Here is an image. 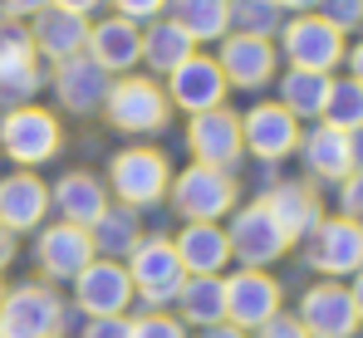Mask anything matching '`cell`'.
<instances>
[{
  "mask_svg": "<svg viewBox=\"0 0 363 338\" xmlns=\"http://www.w3.org/2000/svg\"><path fill=\"white\" fill-rule=\"evenodd\" d=\"M104 113L118 133H157V128H167L172 103H167V89L157 79H128L123 74L104 98Z\"/></svg>",
  "mask_w": 363,
  "mask_h": 338,
  "instance_id": "cell-2",
  "label": "cell"
},
{
  "mask_svg": "<svg viewBox=\"0 0 363 338\" xmlns=\"http://www.w3.org/2000/svg\"><path fill=\"white\" fill-rule=\"evenodd\" d=\"M255 334H260V338H309L300 319H285V314H275V319H270V324H260Z\"/></svg>",
  "mask_w": 363,
  "mask_h": 338,
  "instance_id": "cell-40",
  "label": "cell"
},
{
  "mask_svg": "<svg viewBox=\"0 0 363 338\" xmlns=\"http://www.w3.org/2000/svg\"><path fill=\"white\" fill-rule=\"evenodd\" d=\"M339 216H349V221L363 225V171H349V176L339 181Z\"/></svg>",
  "mask_w": 363,
  "mask_h": 338,
  "instance_id": "cell-37",
  "label": "cell"
},
{
  "mask_svg": "<svg viewBox=\"0 0 363 338\" xmlns=\"http://www.w3.org/2000/svg\"><path fill=\"white\" fill-rule=\"evenodd\" d=\"M241 142L260 162H285L300 147V118L290 108H280V103H255L241 118Z\"/></svg>",
  "mask_w": 363,
  "mask_h": 338,
  "instance_id": "cell-12",
  "label": "cell"
},
{
  "mask_svg": "<svg viewBox=\"0 0 363 338\" xmlns=\"http://www.w3.org/2000/svg\"><path fill=\"white\" fill-rule=\"evenodd\" d=\"M167 20L186 30L191 45H211L231 35V0H167Z\"/></svg>",
  "mask_w": 363,
  "mask_h": 338,
  "instance_id": "cell-25",
  "label": "cell"
},
{
  "mask_svg": "<svg viewBox=\"0 0 363 338\" xmlns=\"http://www.w3.org/2000/svg\"><path fill=\"white\" fill-rule=\"evenodd\" d=\"M265 206H270V216L280 221V230L295 240V235H309L314 225L324 221L319 216V196L304 186V181H280L270 196H265Z\"/></svg>",
  "mask_w": 363,
  "mask_h": 338,
  "instance_id": "cell-26",
  "label": "cell"
},
{
  "mask_svg": "<svg viewBox=\"0 0 363 338\" xmlns=\"http://www.w3.org/2000/svg\"><path fill=\"white\" fill-rule=\"evenodd\" d=\"M300 152H304L309 176H319V181H344V176L354 171V162H349V133H339V128H329V123H319V128L304 133Z\"/></svg>",
  "mask_w": 363,
  "mask_h": 338,
  "instance_id": "cell-24",
  "label": "cell"
},
{
  "mask_svg": "<svg viewBox=\"0 0 363 338\" xmlns=\"http://www.w3.org/2000/svg\"><path fill=\"white\" fill-rule=\"evenodd\" d=\"M309 265L329 280H344V275H359L363 270V225L349 216H334V221H319L309 230Z\"/></svg>",
  "mask_w": 363,
  "mask_h": 338,
  "instance_id": "cell-9",
  "label": "cell"
},
{
  "mask_svg": "<svg viewBox=\"0 0 363 338\" xmlns=\"http://www.w3.org/2000/svg\"><path fill=\"white\" fill-rule=\"evenodd\" d=\"M196 55V45L186 40V30L172 25V20H152L147 30H143V59L157 69V74H172L182 59Z\"/></svg>",
  "mask_w": 363,
  "mask_h": 338,
  "instance_id": "cell-29",
  "label": "cell"
},
{
  "mask_svg": "<svg viewBox=\"0 0 363 338\" xmlns=\"http://www.w3.org/2000/svg\"><path fill=\"white\" fill-rule=\"evenodd\" d=\"M10 255H15V235L0 225V265H10Z\"/></svg>",
  "mask_w": 363,
  "mask_h": 338,
  "instance_id": "cell-47",
  "label": "cell"
},
{
  "mask_svg": "<svg viewBox=\"0 0 363 338\" xmlns=\"http://www.w3.org/2000/svg\"><path fill=\"white\" fill-rule=\"evenodd\" d=\"M99 250H94V240H89V230L84 225H50L45 235H40V245H35V260H40V270L50 275V280H74L89 260H94Z\"/></svg>",
  "mask_w": 363,
  "mask_h": 338,
  "instance_id": "cell-18",
  "label": "cell"
},
{
  "mask_svg": "<svg viewBox=\"0 0 363 338\" xmlns=\"http://www.w3.org/2000/svg\"><path fill=\"white\" fill-rule=\"evenodd\" d=\"M50 0H0V10L10 15V20H30V15H40Z\"/></svg>",
  "mask_w": 363,
  "mask_h": 338,
  "instance_id": "cell-41",
  "label": "cell"
},
{
  "mask_svg": "<svg viewBox=\"0 0 363 338\" xmlns=\"http://www.w3.org/2000/svg\"><path fill=\"white\" fill-rule=\"evenodd\" d=\"M280 45H285L290 69H309V74H334L339 59L349 55L344 35H339L324 15H295V20L280 30Z\"/></svg>",
  "mask_w": 363,
  "mask_h": 338,
  "instance_id": "cell-6",
  "label": "cell"
},
{
  "mask_svg": "<svg viewBox=\"0 0 363 338\" xmlns=\"http://www.w3.org/2000/svg\"><path fill=\"white\" fill-rule=\"evenodd\" d=\"M329 74H309V69H290L280 79V108H290L295 118H324L329 103Z\"/></svg>",
  "mask_w": 363,
  "mask_h": 338,
  "instance_id": "cell-28",
  "label": "cell"
},
{
  "mask_svg": "<svg viewBox=\"0 0 363 338\" xmlns=\"http://www.w3.org/2000/svg\"><path fill=\"white\" fill-rule=\"evenodd\" d=\"M186 147H191V157L201 162V167H221L231 171L241 162L245 142H241V118L231 108H206L191 118V128H186Z\"/></svg>",
  "mask_w": 363,
  "mask_h": 338,
  "instance_id": "cell-11",
  "label": "cell"
},
{
  "mask_svg": "<svg viewBox=\"0 0 363 338\" xmlns=\"http://www.w3.org/2000/svg\"><path fill=\"white\" fill-rule=\"evenodd\" d=\"M349 162H354V171H363V128L349 133Z\"/></svg>",
  "mask_w": 363,
  "mask_h": 338,
  "instance_id": "cell-44",
  "label": "cell"
},
{
  "mask_svg": "<svg viewBox=\"0 0 363 338\" xmlns=\"http://www.w3.org/2000/svg\"><path fill=\"white\" fill-rule=\"evenodd\" d=\"M319 15H324L339 35H349V30L363 25V0H319Z\"/></svg>",
  "mask_w": 363,
  "mask_h": 338,
  "instance_id": "cell-35",
  "label": "cell"
},
{
  "mask_svg": "<svg viewBox=\"0 0 363 338\" xmlns=\"http://www.w3.org/2000/svg\"><path fill=\"white\" fill-rule=\"evenodd\" d=\"M0 338H5V334H0Z\"/></svg>",
  "mask_w": 363,
  "mask_h": 338,
  "instance_id": "cell-50",
  "label": "cell"
},
{
  "mask_svg": "<svg viewBox=\"0 0 363 338\" xmlns=\"http://www.w3.org/2000/svg\"><path fill=\"white\" fill-rule=\"evenodd\" d=\"M280 314V284L270 280L265 270H241L226 280V324L236 329H260Z\"/></svg>",
  "mask_w": 363,
  "mask_h": 338,
  "instance_id": "cell-15",
  "label": "cell"
},
{
  "mask_svg": "<svg viewBox=\"0 0 363 338\" xmlns=\"http://www.w3.org/2000/svg\"><path fill=\"white\" fill-rule=\"evenodd\" d=\"M40 89H45L40 59H10V64H0V108H20V103H30Z\"/></svg>",
  "mask_w": 363,
  "mask_h": 338,
  "instance_id": "cell-32",
  "label": "cell"
},
{
  "mask_svg": "<svg viewBox=\"0 0 363 338\" xmlns=\"http://www.w3.org/2000/svg\"><path fill=\"white\" fill-rule=\"evenodd\" d=\"M128 280H133V294H143L147 304H172L182 280H186V270L177 260V245L162 240V235L138 240L128 250Z\"/></svg>",
  "mask_w": 363,
  "mask_h": 338,
  "instance_id": "cell-4",
  "label": "cell"
},
{
  "mask_svg": "<svg viewBox=\"0 0 363 338\" xmlns=\"http://www.w3.org/2000/svg\"><path fill=\"white\" fill-rule=\"evenodd\" d=\"M226 240H231V255L241 260L245 270H265V265H275V260L290 250V235L280 230V221L270 216L265 201L241 206L236 221H231V230H226Z\"/></svg>",
  "mask_w": 363,
  "mask_h": 338,
  "instance_id": "cell-8",
  "label": "cell"
},
{
  "mask_svg": "<svg viewBox=\"0 0 363 338\" xmlns=\"http://www.w3.org/2000/svg\"><path fill=\"white\" fill-rule=\"evenodd\" d=\"M50 206H60V216L69 225H84L89 230V225L108 211V191L89 171H64L60 181H55V191H50Z\"/></svg>",
  "mask_w": 363,
  "mask_h": 338,
  "instance_id": "cell-23",
  "label": "cell"
},
{
  "mask_svg": "<svg viewBox=\"0 0 363 338\" xmlns=\"http://www.w3.org/2000/svg\"><path fill=\"white\" fill-rule=\"evenodd\" d=\"M324 123H329V128H339V133H354V128H363V89L354 84V79H334V84H329Z\"/></svg>",
  "mask_w": 363,
  "mask_h": 338,
  "instance_id": "cell-33",
  "label": "cell"
},
{
  "mask_svg": "<svg viewBox=\"0 0 363 338\" xmlns=\"http://www.w3.org/2000/svg\"><path fill=\"white\" fill-rule=\"evenodd\" d=\"M113 10H118L123 20H157L162 10H167V0H113Z\"/></svg>",
  "mask_w": 363,
  "mask_h": 338,
  "instance_id": "cell-38",
  "label": "cell"
},
{
  "mask_svg": "<svg viewBox=\"0 0 363 338\" xmlns=\"http://www.w3.org/2000/svg\"><path fill=\"white\" fill-rule=\"evenodd\" d=\"M89 240H94V250H104L108 260L113 255H128L143 235H138V216H133V206H108L99 221L89 225Z\"/></svg>",
  "mask_w": 363,
  "mask_h": 338,
  "instance_id": "cell-30",
  "label": "cell"
},
{
  "mask_svg": "<svg viewBox=\"0 0 363 338\" xmlns=\"http://www.w3.org/2000/svg\"><path fill=\"white\" fill-rule=\"evenodd\" d=\"M177 260L186 275H221V265L231 260V240L216 221H186L177 240Z\"/></svg>",
  "mask_w": 363,
  "mask_h": 338,
  "instance_id": "cell-22",
  "label": "cell"
},
{
  "mask_svg": "<svg viewBox=\"0 0 363 338\" xmlns=\"http://www.w3.org/2000/svg\"><path fill=\"white\" fill-rule=\"evenodd\" d=\"M0 299H5V284H0Z\"/></svg>",
  "mask_w": 363,
  "mask_h": 338,
  "instance_id": "cell-49",
  "label": "cell"
},
{
  "mask_svg": "<svg viewBox=\"0 0 363 338\" xmlns=\"http://www.w3.org/2000/svg\"><path fill=\"white\" fill-rule=\"evenodd\" d=\"M319 0H280V10H314Z\"/></svg>",
  "mask_w": 363,
  "mask_h": 338,
  "instance_id": "cell-48",
  "label": "cell"
},
{
  "mask_svg": "<svg viewBox=\"0 0 363 338\" xmlns=\"http://www.w3.org/2000/svg\"><path fill=\"white\" fill-rule=\"evenodd\" d=\"M84 55L94 59L104 74H128L138 59H143V30L123 15H108L99 25H89V50Z\"/></svg>",
  "mask_w": 363,
  "mask_h": 338,
  "instance_id": "cell-19",
  "label": "cell"
},
{
  "mask_svg": "<svg viewBox=\"0 0 363 338\" xmlns=\"http://www.w3.org/2000/svg\"><path fill=\"white\" fill-rule=\"evenodd\" d=\"M60 142H64L60 118L45 113V108H35V103L5 108V118H0V147H5V157L20 162V167L50 162V157L60 152Z\"/></svg>",
  "mask_w": 363,
  "mask_h": 338,
  "instance_id": "cell-1",
  "label": "cell"
},
{
  "mask_svg": "<svg viewBox=\"0 0 363 338\" xmlns=\"http://www.w3.org/2000/svg\"><path fill=\"white\" fill-rule=\"evenodd\" d=\"M300 324L309 338H354L359 334V309L344 284H314L300 299Z\"/></svg>",
  "mask_w": 363,
  "mask_h": 338,
  "instance_id": "cell-14",
  "label": "cell"
},
{
  "mask_svg": "<svg viewBox=\"0 0 363 338\" xmlns=\"http://www.w3.org/2000/svg\"><path fill=\"white\" fill-rule=\"evenodd\" d=\"M201 338H245V329H236V324H211V329H201Z\"/></svg>",
  "mask_w": 363,
  "mask_h": 338,
  "instance_id": "cell-45",
  "label": "cell"
},
{
  "mask_svg": "<svg viewBox=\"0 0 363 338\" xmlns=\"http://www.w3.org/2000/svg\"><path fill=\"white\" fill-rule=\"evenodd\" d=\"M74 299L84 314L94 319H113L133 304V280L118 260H89L79 275H74Z\"/></svg>",
  "mask_w": 363,
  "mask_h": 338,
  "instance_id": "cell-13",
  "label": "cell"
},
{
  "mask_svg": "<svg viewBox=\"0 0 363 338\" xmlns=\"http://www.w3.org/2000/svg\"><path fill=\"white\" fill-rule=\"evenodd\" d=\"M50 5H60V10H74V15H94L104 0H50Z\"/></svg>",
  "mask_w": 363,
  "mask_h": 338,
  "instance_id": "cell-43",
  "label": "cell"
},
{
  "mask_svg": "<svg viewBox=\"0 0 363 338\" xmlns=\"http://www.w3.org/2000/svg\"><path fill=\"white\" fill-rule=\"evenodd\" d=\"M216 64H221V74H226L231 89H265V84L275 79V45L231 30V35L221 40Z\"/></svg>",
  "mask_w": 363,
  "mask_h": 338,
  "instance_id": "cell-17",
  "label": "cell"
},
{
  "mask_svg": "<svg viewBox=\"0 0 363 338\" xmlns=\"http://www.w3.org/2000/svg\"><path fill=\"white\" fill-rule=\"evenodd\" d=\"M226 74H221V64L211 55H191V59H182L177 69L167 74V103L182 113H206V108H221L226 103Z\"/></svg>",
  "mask_w": 363,
  "mask_h": 338,
  "instance_id": "cell-10",
  "label": "cell"
},
{
  "mask_svg": "<svg viewBox=\"0 0 363 338\" xmlns=\"http://www.w3.org/2000/svg\"><path fill=\"white\" fill-rule=\"evenodd\" d=\"M172 206H177L186 221H216V216H226L231 206H236V181H231V171L221 167H186L182 176H172Z\"/></svg>",
  "mask_w": 363,
  "mask_h": 338,
  "instance_id": "cell-7",
  "label": "cell"
},
{
  "mask_svg": "<svg viewBox=\"0 0 363 338\" xmlns=\"http://www.w3.org/2000/svg\"><path fill=\"white\" fill-rule=\"evenodd\" d=\"M50 211V186L35 176V171H10L0 176V225L15 235V230H35Z\"/></svg>",
  "mask_w": 363,
  "mask_h": 338,
  "instance_id": "cell-21",
  "label": "cell"
},
{
  "mask_svg": "<svg viewBox=\"0 0 363 338\" xmlns=\"http://www.w3.org/2000/svg\"><path fill=\"white\" fill-rule=\"evenodd\" d=\"M108 89H113V79L89 55H74L64 64H55V94H60V103L69 113H99L104 98H108Z\"/></svg>",
  "mask_w": 363,
  "mask_h": 338,
  "instance_id": "cell-20",
  "label": "cell"
},
{
  "mask_svg": "<svg viewBox=\"0 0 363 338\" xmlns=\"http://www.w3.org/2000/svg\"><path fill=\"white\" fill-rule=\"evenodd\" d=\"M177 309L186 324H226V280L221 275H186L177 289Z\"/></svg>",
  "mask_w": 363,
  "mask_h": 338,
  "instance_id": "cell-27",
  "label": "cell"
},
{
  "mask_svg": "<svg viewBox=\"0 0 363 338\" xmlns=\"http://www.w3.org/2000/svg\"><path fill=\"white\" fill-rule=\"evenodd\" d=\"M133 338H186V329L172 314H143V319H133Z\"/></svg>",
  "mask_w": 363,
  "mask_h": 338,
  "instance_id": "cell-36",
  "label": "cell"
},
{
  "mask_svg": "<svg viewBox=\"0 0 363 338\" xmlns=\"http://www.w3.org/2000/svg\"><path fill=\"white\" fill-rule=\"evenodd\" d=\"M84 338H133V324H128L123 314H113V319H94V324L84 329Z\"/></svg>",
  "mask_w": 363,
  "mask_h": 338,
  "instance_id": "cell-39",
  "label": "cell"
},
{
  "mask_svg": "<svg viewBox=\"0 0 363 338\" xmlns=\"http://www.w3.org/2000/svg\"><path fill=\"white\" fill-rule=\"evenodd\" d=\"M30 20H35V25H30V45H35V55H45L50 64H64V59L89 50V15L45 5V10L30 15Z\"/></svg>",
  "mask_w": 363,
  "mask_h": 338,
  "instance_id": "cell-16",
  "label": "cell"
},
{
  "mask_svg": "<svg viewBox=\"0 0 363 338\" xmlns=\"http://www.w3.org/2000/svg\"><path fill=\"white\" fill-rule=\"evenodd\" d=\"M349 299H354V309H359V324H363V270L354 275V284H349Z\"/></svg>",
  "mask_w": 363,
  "mask_h": 338,
  "instance_id": "cell-46",
  "label": "cell"
},
{
  "mask_svg": "<svg viewBox=\"0 0 363 338\" xmlns=\"http://www.w3.org/2000/svg\"><path fill=\"white\" fill-rule=\"evenodd\" d=\"M10 59H40V55H35V45H30L25 20L0 15V64H10Z\"/></svg>",
  "mask_w": 363,
  "mask_h": 338,
  "instance_id": "cell-34",
  "label": "cell"
},
{
  "mask_svg": "<svg viewBox=\"0 0 363 338\" xmlns=\"http://www.w3.org/2000/svg\"><path fill=\"white\" fill-rule=\"evenodd\" d=\"M231 30L255 35V40H275L285 30V10H280V0H231Z\"/></svg>",
  "mask_w": 363,
  "mask_h": 338,
  "instance_id": "cell-31",
  "label": "cell"
},
{
  "mask_svg": "<svg viewBox=\"0 0 363 338\" xmlns=\"http://www.w3.org/2000/svg\"><path fill=\"white\" fill-rule=\"evenodd\" d=\"M64 304L50 284H15L0 299V334L5 338H60Z\"/></svg>",
  "mask_w": 363,
  "mask_h": 338,
  "instance_id": "cell-3",
  "label": "cell"
},
{
  "mask_svg": "<svg viewBox=\"0 0 363 338\" xmlns=\"http://www.w3.org/2000/svg\"><path fill=\"white\" fill-rule=\"evenodd\" d=\"M108 186L123 206H152L172 186V167L157 147H128L108 162Z\"/></svg>",
  "mask_w": 363,
  "mask_h": 338,
  "instance_id": "cell-5",
  "label": "cell"
},
{
  "mask_svg": "<svg viewBox=\"0 0 363 338\" xmlns=\"http://www.w3.org/2000/svg\"><path fill=\"white\" fill-rule=\"evenodd\" d=\"M344 59H349V79H354V84L363 89V40H359V45H354V50H349Z\"/></svg>",
  "mask_w": 363,
  "mask_h": 338,
  "instance_id": "cell-42",
  "label": "cell"
}]
</instances>
